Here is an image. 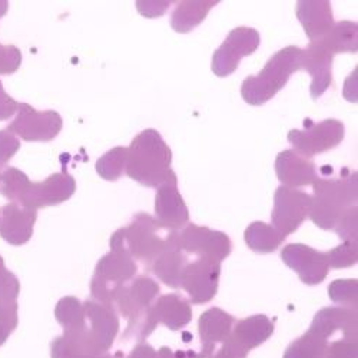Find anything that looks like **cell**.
Wrapping results in <instances>:
<instances>
[{
	"instance_id": "1",
	"label": "cell",
	"mask_w": 358,
	"mask_h": 358,
	"mask_svg": "<svg viewBox=\"0 0 358 358\" xmlns=\"http://www.w3.org/2000/svg\"><path fill=\"white\" fill-rule=\"evenodd\" d=\"M125 173L148 188H158L166 182H178L172 169V151L155 129L142 131L127 148Z\"/></svg>"
},
{
	"instance_id": "2",
	"label": "cell",
	"mask_w": 358,
	"mask_h": 358,
	"mask_svg": "<svg viewBox=\"0 0 358 358\" xmlns=\"http://www.w3.org/2000/svg\"><path fill=\"white\" fill-rule=\"evenodd\" d=\"M311 196V221L324 231H331L343 214L357 203V172L347 168L338 178H317Z\"/></svg>"
},
{
	"instance_id": "3",
	"label": "cell",
	"mask_w": 358,
	"mask_h": 358,
	"mask_svg": "<svg viewBox=\"0 0 358 358\" xmlns=\"http://www.w3.org/2000/svg\"><path fill=\"white\" fill-rule=\"evenodd\" d=\"M171 231L162 228L151 215L139 213L132 222L117 229L110 236V250L124 252L132 259L142 261L145 265L151 264L165 250Z\"/></svg>"
},
{
	"instance_id": "4",
	"label": "cell",
	"mask_w": 358,
	"mask_h": 358,
	"mask_svg": "<svg viewBox=\"0 0 358 358\" xmlns=\"http://www.w3.org/2000/svg\"><path fill=\"white\" fill-rule=\"evenodd\" d=\"M303 49L287 46L278 50L257 76H248L241 85L243 99L254 106L271 101L287 85L289 76L301 69Z\"/></svg>"
},
{
	"instance_id": "5",
	"label": "cell",
	"mask_w": 358,
	"mask_h": 358,
	"mask_svg": "<svg viewBox=\"0 0 358 358\" xmlns=\"http://www.w3.org/2000/svg\"><path fill=\"white\" fill-rule=\"evenodd\" d=\"M159 295V285L151 277H138L129 285H124L115 295L113 308L128 320L124 338L142 343L154 333L148 321V310Z\"/></svg>"
},
{
	"instance_id": "6",
	"label": "cell",
	"mask_w": 358,
	"mask_h": 358,
	"mask_svg": "<svg viewBox=\"0 0 358 358\" xmlns=\"http://www.w3.org/2000/svg\"><path fill=\"white\" fill-rule=\"evenodd\" d=\"M138 273L136 261L129 255L117 251H110L103 255L95 268L91 281L92 300L113 307L116 292L127 285Z\"/></svg>"
},
{
	"instance_id": "7",
	"label": "cell",
	"mask_w": 358,
	"mask_h": 358,
	"mask_svg": "<svg viewBox=\"0 0 358 358\" xmlns=\"http://www.w3.org/2000/svg\"><path fill=\"white\" fill-rule=\"evenodd\" d=\"M345 135V128L337 119H325L322 122L306 121V129H292L288 134V141L294 151L306 158H313L318 154L330 151L338 146Z\"/></svg>"
},
{
	"instance_id": "8",
	"label": "cell",
	"mask_w": 358,
	"mask_h": 358,
	"mask_svg": "<svg viewBox=\"0 0 358 358\" xmlns=\"http://www.w3.org/2000/svg\"><path fill=\"white\" fill-rule=\"evenodd\" d=\"M62 125V116L56 110L39 112L29 103H19L8 131L27 142H49L61 134Z\"/></svg>"
},
{
	"instance_id": "9",
	"label": "cell",
	"mask_w": 358,
	"mask_h": 358,
	"mask_svg": "<svg viewBox=\"0 0 358 358\" xmlns=\"http://www.w3.org/2000/svg\"><path fill=\"white\" fill-rule=\"evenodd\" d=\"M310 208L311 195L304 191H298L296 188L281 185L274 195L271 227L287 238L308 218Z\"/></svg>"
},
{
	"instance_id": "10",
	"label": "cell",
	"mask_w": 358,
	"mask_h": 358,
	"mask_svg": "<svg viewBox=\"0 0 358 358\" xmlns=\"http://www.w3.org/2000/svg\"><path fill=\"white\" fill-rule=\"evenodd\" d=\"M261 43L259 34L252 27L240 26L229 32L224 43L214 52L213 72L220 78L232 75L241 59L252 55Z\"/></svg>"
},
{
	"instance_id": "11",
	"label": "cell",
	"mask_w": 358,
	"mask_h": 358,
	"mask_svg": "<svg viewBox=\"0 0 358 358\" xmlns=\"http://www.w3.org/2000/svg\"><path fill=\"white\" fill-rule=\"evenodd\" d=\"M221 262L211 258H198L188 262L182 273L181 288H184L192 304L210 303L218 292Z\"/></svg>"
},
{
	"instance_id": "12",
	"label": "cell",
	"mask_w": 358,
	"mask_h": 358,
	"mask_svg": "<svg viewBox=\"0 0 358 358\" xmlns=\"http://www.w3.org/2000/svg\"><path fill=\"white\" fill-rule=\"evenodd\" d=\"M179 244L185 254L211 258L218 262L224 261L232 251V243L227 234L195 224H188L179 231Z\"/></svg>"
},
{
	"instance_id": "13",
	"label": "cell",
	"mask_w": 358,
	"mask_h": 358,
	"mask_svg": "<svg viewBox=\"0 0 358 358\" xmlns=\"http://www.w3.org/2000/svg\"><path fill=\"white\" fill-rule=\"evenodd\" d=\"M75 191V178L68 172H57L48 176L43 182L31 181L19 202V206L38 211L39 208L53 206L68 201L72 198Z\"/></svg>"
},
{
	"instance_id": "14",
	"label": "cell",
	"mask_w": 358,
	"mask_h": 358,
	"mask_svg": "<svg viewBox=\"0 0 358 358\" xmlns=\"http://www.w3.org/2000/svg\"><path fill=\"white\" fill-rule=\"evenodd\" d=\"M281 259L307 285L321 284L330 271L327 254L306 244H288L281 251Z\"/></svg>"
},
{
	"instance_id": "15",
	"label": "cell",
	"mask_w": 358,
	"mask_h": 358,
	"mask_svg": "<svg viewBox=\"0 0 358 358\" xmlns=\"http://www.w3.org/2000/svg\"><path fill=\"white\" fill-rule=\"evenodd\" d=\"M235 318L221 308H210L205 311L198 321L201 338V351H182L184 358H210L217 344H222L232 331Z\"/></svg>"
},
{
	"instance_id": "16",
	"label": "cell",
	"mask_w": 358,
	"mask_h": 358,
	"mask_svg": "<svg viewBox=\"0 0 358 358\" xmlns=\"http://www.w3.org/2000/svg\"><path fill=\"white\" fill-rule=\"evenodd\" d=\"M87 331L98 351L106 354L119 333V317L112 306L87 300L83 303Z\"/></svg>"
},
{
	"instance_id": "17",
	"label": "cell",
	"mask_w": 358,
	"mask_h": 358,
	"mask_svg": "<svg viewBox=\"0 0 358 358\" xmlns=\"http://www.w3.org/2000/svg\"><path fill=\"white\" fill-rule=\"evenodd\" d=\"M333 59L334 55L320 41H311L307 49L301 53V69L307 71L311 78V98L318 99L325 94L333 83Z\"/></svg>"
},
{
	"instance_id": "18",
	"label": "cell",
	"mask_w": 358,
	"mask_h": 358,
	"mask_svg": "<svg viewBox=\"0 0 358 358\" xmlns=\"http://www.w3.org/2000/svg\"><path fill=\"white\" fill-rule=\"evenodd\" d=\"M154 218L168 231H181L188 225L189 211L178 191V182H166L157 188Z\"/></svg>"
},
{
	"instance_id": "19",
	"label": "cell",
	"mask_w": 358,
	"mask_h": 358,
	"mask_svg": "<svg viewBox=\"0 0 358 358\" xmlns=\"http://www.w3.org/2000/svg\"><path fill=\"white\" fill-rule=\"evenodd\" d=\"M191 320L192 308L189 301L178 294H166L159 296L148 310V321L154 330L158 324H164L169 330L178 331L187 327Z\"/></svg>"
},
{
	"instance_id": "20",
	"label": "cell",
	"mask_w": 358,
	"mask_h": 358,
	"mask_svg": "<svg viewBox=\"0 0 358 358\" xmlns=\"http://www.w3.org/2000/svg\"><path fill=\"white\" fill-rule=\"evenodd\" d=\"M38 211L8 203L0 210V236L10 245H23L34 235Z\"/></svg>"
},
{
	"instance_id": "21",
	"label": "cell",
	"mask_w": 358,
	"mask_h": 358,
	"mask_svg": "<svg viewBox=\"0 0 358 358\" xmlns=\"http://www.w3.org/2000/svg\"><path fill=\"white\" fill-rule=\"evenodd\" d=\"M188 262V257L179 244V231H171L168 244L151 264V270L165 285L181 288L182 273Z\"/></svg>"
},
{
	"instance_id": "22",
	"label": "cell",
	"mask_w": 358,
	"mask_h": 358,
	"mask_svg": "<svg viewBox=\"0 0 358 358\" xmlns=\"http://www.w3.org/2000/svg\"><path fill=\"white\" fill-rule=\"evenodd\" d=\"M275 172L282 185L296 188L314 184L317 175L315 164L294 149H287L275 159Z\"/></svg>"
},
{
	"instance_id": "23",
	"label": "cell",
	"mask_w": 358,
	"mask_h": 358,
	"mask_svg": "<svg viewBox=\"0 0 358 358\" xmlns=\"http://www.w3.org/2000/svg\"><path fill=\"white\" fill-rule=\"evenodd\" d=\"M310 330L325 340L333 337L336 331H341L344 338L357 340V310L345 307H325L315 314Z\"/></svg>"
},
{
	"instance_id": "24",
	"label": "cell",
	"mask_w": 358,
	"mask_h": 358,
	"mask_svg": "<svg viewBox=\"0 0 358 358\" xmlns=\"http://www.w3.org/2000/svg\"><path fill=\"white\" fill-rule=\"evenodd\" d=\"M274 334V322L266 315L258 314L234 324L229 334L231 341L244 352L264 344Z\"/></svg>"
},
{
	"instance_id": "25",
	"label": "cell",
	"mask_w": 358,
	"mask_h": 358,
	"mask_svg": "<svg viewBox=\"0 0 358 358\" xmlns=\"http://www.w3.org/2000/svg\"><path fill=\"white\" fill-rule=\"evenodd\" d=\"M296 17L310 41L324 36L334 24L331 3L327 0H301L296 3Z\"/></svg>"
},
{
	"instance_id": "26",
	"label": "cell",
	"mask_w": 358,
	"mask_h": 358,
	"mask_svg": "<svg viewBox=\"0 0 358 358\" xmlns=\"http://www.w3.org/2000/svg\"><path fill=\"white\" fill-rule=\"evenodd\" d=\"M102 355L91 334L87 331V325L79 330L65 331L62 337L52 343V358H96Z\"/></svg>"
},
{
	"instance_id": "27",
	"label": "cell",
	"mask_w": 358,
	"mask_h": 358,
	"mask_svg": "<svg viewBox=\"0 0 358 358\" xmlns=\"http://www.w3.org/2000/svg\"><path fill=\"white\" fill-rule=\"evenodd\" d=\"M220 2H178L175 10L171 16V26L178 34H188L196 26H199L203 19L215 8Z\"/></svg>"
},
{
	"instance_id": "28",
	"label": "cell",
	"mask_w": 358,
	"mask_h": 358,
	"mask_svg": "<svg viewBox=\"0 0 358 358\" xmlns=\"http://www.w3.org/2000/svg\"><path fill=\"white\" fill-rule=\"evenodd\" d=\"M333 55L357 53L358 49V26L355 22L343 20L333 24L324 36L318 38Z\"/></svg>"
},
{
	"instance_id": "29",
	"label": "cell",
	"mask_w": 358,
	"mask_h": 358,
	"mask_svg": "<svg viewBox=\"0 0 358 358\" xmlns=\"http://www.w3.org/2000/svg\"><path fill=\"white\" fill-rule=\"evenodd\" d=\"M244 236L247 245L258 254H270L277 251L285 240V236L281 232L261 221L250 224Z\"/></svg>"
},
{
	"instance_id": "30",
	"label": "cell",
	"mask_w": 358,
	"mask_h": 358,
	"mask_svg": "<svg viewBox=\"0 0 358 358\" xmlns=\"http://www.w3.org/2000/svg\"><path fill=\"white\" fill-rule=\"evenodd\" d=\"M327 345L328 340L308 330L303 337L289 344L282 358H322Z\"/></svg>"
},
{
	"instance_id": "31",
	"label": "cell",
	"mask_w": 358,
	"mask_h": 358,
	"mask_svg": "<svg viewBox=\"0 0 358 358\" xmlns=\"http://www.w3.org/2000/svg\"><path fill=\"white\" fill-rule=\"evenodd\" d=\"M55 317L65 331H73L86 325V314L83 304L75 296H65L57 303Z\"/></svg>"
},
{
	"instance_id": "32",
	"label": "cell",
	"mask_w": 358,
	"mask_h": 358,
	"mask_svg": "<svg viewBox=\"0 0 358 358\" xmlns=\"http://www.w3.org/2000/svg\"><path fill=\"white\" fill-rule=\"evenodd\" d=\"M29 184H31V179L17 168L9 166L0 173V194L12 201V203L19 205Z\"/></svg>"
},
{
	"instance_id": "33",
	"label": "cell",
	"mask_w": 358,
	"mask_h": 358,
	"mask_svg": "<svg viewBox=\"0 0 358 358\" xmlns=\"http://www.w3.org/2000/svg\"><path fill=\"white\" fill-rule=\"evenodd\" d=\"M128 149L124 146L112 148L109 152L101 157L96 162V172L105 181L115 182L125 172Z\"/></svg>"
},
{
	"instance_id": "34",
	"label": "cell",
	"mask_w": 358,
	"mask_h": 358,
	"mask_svg": "<svg viewBox=\"0 0 358 358\" xmlns=\"http://www.w3.org/2000/svg\"><path fill=\"white\" fill-rule=\"evenodd\" d=\"M328 295L341 307L357 310L358 300V281L354 280H336L328 287Z\"/></svg>"
},
{
	"instance_id": "35",
	"label": "cell",
	"mask_w": 358,
	"mask_h": 358,
	"mask_svg": "<svg viewBox=\"0 0 358 358\" xmlns=\"http://www.w3.org/2000/svg\"><path fill=\"white\" fill-rule=\"evenodd\" d=\"M328 265L330 268H348L357 264L358 259V247L357 243L343 241L338 247L333 248L331 251L325 252Z\"/></svg>"
},
{
	"instance_id": "36",
	"label": "cell",
	"mask_w": 358,
	"mask_h": 358,
	"mask_svg": "<svg viewBox=\"0 0 358 358\" xmlns=\"http://www.w3.org/2000/svg\"><path fill=\"white\" fill-rule=\"evenodd\" d=\"M20 292L17 277L8 271L3 258L0 257V300H16Z\"/></svg>"
},
{
	"instance_id": "37",
	"label": "cell",
	"mask_w": 358,
	"mask_h": 358,
	"mask_svg": "<svg viewBox=\"0 0 358 358\" xmlns=\"http://www.w3.org/2000/svg\"><path fill=\"white\" fill-rule=\"evenodd\" d=\"M357 206L348 208L334 228L343 241L357 243Z\"/></svg>"
},
{
	"instance_id": "38",
	"label": "cell",
	"mask_w": 358,
	"mask_h": 358,
	"mask_svg": "<svg viewBox=\"0 0 358 358\" xmlns=\"http://www.w3.org/2000/svg\"><path fill=\"white\" fill-rule=\"evenodd\" d=\"M322 358H358L357 340L340 338L328 344Z\"/></svg>"
},
{
	"instance_id": "39",
	"label": "cell",
	"mask_w": 358,
	"mask_h": 358,
	"mask_svg": "<svg viewBox=\"0 0 358 358\" xmlns=\"http://www.w3.org/2000/svg\"><path fill=\"white\" fill-rule=\"evenodd\" d=\"M22 65V52L13 45L0 43V75H12Z\"/></svg>"
},
{
	"instance_id": "40",
	"label": "cell",
	"mask_w": 358,
	"mask_h": 358,
	"mask_svg": "<svg viewBox=\"0 0 358 358\" xmlns=\"http://www.w3.org/2000/svg\"><path fill=\"white\" fill-rule=\"evenodd\" d=\"M20 141L8 129L0 131V171L17 154Z\"/></svg>"
},
{
	"instance_id": "41",
	"label": "cell",
	"mask_w": 358,
	"mask_h": 358,
	"mask_svg": "<svg viewBox=\"0 0 358 358\" xmlns=\"http://www.w3.org/2000/svg\"><path fill=\"white\" fill-rule=\"evenodd\" d=\"M17 325V303L16 300H0V327L10 333Z\"/></svg>"
},
{
	"instance_id": "42",
	"label": "cell",
	"mask_w": 358,
	"mask_h": 358,
	"mask_svg": "<svg viewBox=\"0 0 358 358\" xmlns=\"http://www.w3.org/2000/svg\"><path fill=\"white\" fill-rule=\"evenodd\" d=\"M17 106L19 103L6 94L2 82H0V121H6L13 116L17 112Z\"/></svg>"
},
{
	"instance_id": "43",
	"label": "cell",
	"mask_w": 358,
	"mask_h": 358,
	"mask_svg": "<svg viewBox=\"0 0 358 358\" xmlns=\"http://www.w3.org/2000/svg\"><path fill=\"white\" fill-rule=\"evenodd\" d=\"M136 6L142 16L157 17L166 12V9L171 6V2H138Z\"/></svg>"
},
{
	"instance_id": "44",
	"label": "cell",
	"mask_w": 358,
	"mask_h": 358,
	"mask_svg": "<svg viewBox=\"0 0 358 358\" xmlns=\"http://www.w3.org/2000/svg\"><path fill=\"white\" fill-rule=\"evenodd\" d=\"M247 355L248 354L238 348L228 336V338L222 343L221 348L217 352H214L210 358H247Z\"/></svg>"
},
{
	"instance_id": "45",
	"label": "cell",
	"mask_w": 358,
	"mask_h": 358,
	"mask_svg": "<svg viewBox=\"0 0 358 358\" xmlns=\"http://www.w3.org/2000/svg\"><path fill=\"white\" fill-rule=\"evenodd\" d=\"M127 358H158L157 350L146 343H139Z\"/></svg>"
},
{
	"instance_id": "46",
	"label": "cell",
	"mask_w": 358,
	"mask_h": 358,
	"mask_svg": "<svg viewBox=\"0 0 358 358\" xmlns=\"http://www.w3.org/2000/svg\"><path fill=\"white\" fill-rule=\"evenodd\" d=\"M157 352H158V358H184L182 351L173 352L169 347H162V348H159V351H157Z\"/></svg>"
},
{
	"instance_id": "47",
	"label": "cell",
	"mask_w": 358,
	"mask_h": 358,
	"mask_svg": "<svg viewBox=\"0 0 358 358\" xmlns=\"http://www.w3.org/2000/svg\"><path fill=\"white\" fill-rule=\"evenodd\" d=\"M9 10V3L5 0H0V17H3Z\"/></svg>"
},
{
	"instance_id": "48",
	"label": "cell",
	"mask_w": 358,
	"mask_h": 358,
	"mask_svg": "<svg viewBox=\"0 0 358 358\" xmlns=\"http://www.w3.org/2000/svg\"><path fill=\"white\" fill-rule=\"evenodd\" d=\"M96 358H116L115 355H110V354H102V355H99V357H96Z\"/></svg>"
},
{
	"instance_id": "49",
	"label": "cell",
	"mask_w": 358,
	"mask_h": 358,
	"mask_svg": "<svg viewBox=\"0 0 358 358\" xmlns=\"http://www.w3.org/2000/svg\"><path fill=\"white\" fill-rule=\"evenodd\" d=\"M0 173H2V172H0Z\"/></svg>"
}]
</instances>
